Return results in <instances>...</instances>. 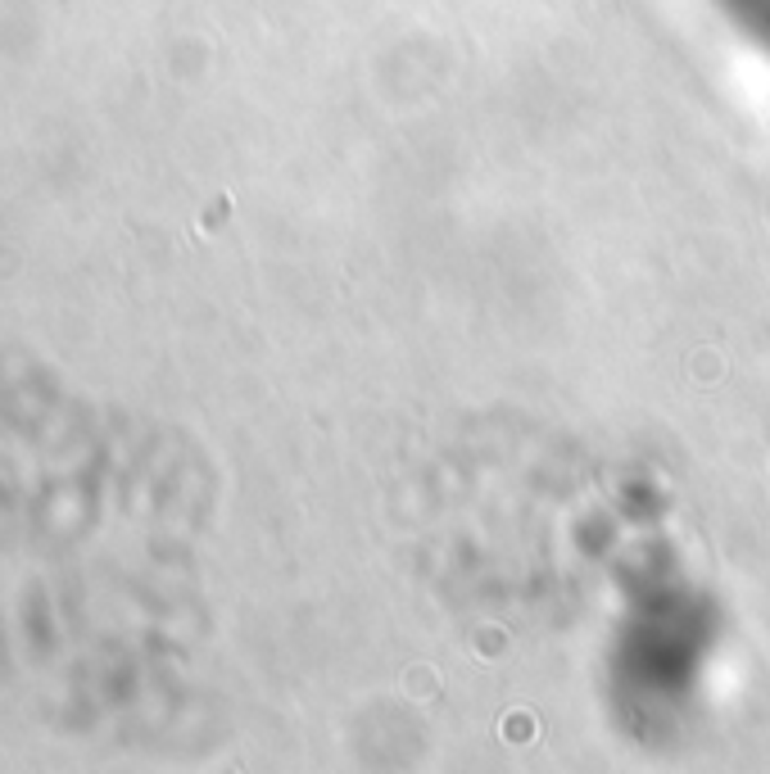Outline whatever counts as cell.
Returning a JSON list of instances; mask_svg holds the SVG:
<instances>
[{
  "instance_id": "cell-1",
  "label": "cell",
  "mask_w": 770,
  "mask_h": 774,
  "mask_svg": "<svg viewBox=\"0 0 770 774\" xmlns=\"http://www.w3.org/2000/svg\"><path fill=\"white\" fill-rule=\"evenodd\" d=\"M716 5L743 28V37L761 46V55H770V0H716Z\"/></svg>"
}]
</instances>
